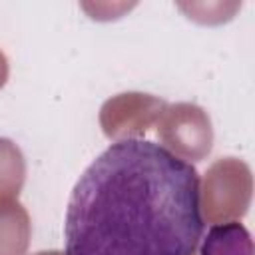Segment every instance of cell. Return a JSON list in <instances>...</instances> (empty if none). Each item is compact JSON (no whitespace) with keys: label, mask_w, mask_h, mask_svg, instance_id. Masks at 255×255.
Segmentation results:
<instances>
[{"label":"cell","mask_w":255,"mask_h":255,"mask_svg":"<svg viewBox=\"0 0 255 255\" xmlns=\"http://www.w3.org/2000/svg\"><path fill=\"white\" fill-rule=\"evenodd\" d=\"M201 177L165 145L110 143L78 177L66 207V255H191L203 235Z\"/></svg>","instance_id":"1"},{"label":"cell","mask_w":255,"mask_h":255,"mask_svg":"<svg viewBox=\"0 0 255 255\" xmlns=\"http://www.w3.org/2000/svg\"><path fill=\"white\" fill-rule=\"evenodd\" d=\"M199 255H253L251 233L239 221L211 225L201 241Z\"/></svg>","instance_id":"2"}]
</instances>
